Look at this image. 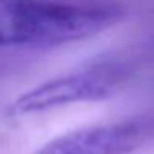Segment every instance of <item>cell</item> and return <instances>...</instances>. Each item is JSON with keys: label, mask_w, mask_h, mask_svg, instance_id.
Masks as SVG:
<instances>
[{"label": "cell", "mask_w": 154, "mask_h": 154, "mask_svg": "<svg viewBox=\"0 0 154 154\" xmlns=\"http://www.w3.org/2000/svg\"><path fill=\"white\" fill-rule=\"evenodd\" d=\"M119 10L55 0H0V48H53L113 27Z\"/></svg>", "instance_id": "6da1fadb"}, {"label": "cell", "mask_w": 154, "mask_h": 154, "mask_svg": "<svg viewBox=\"0 0 154 154\" xmlns=\"http://www.w3.org/2000/svg\"><path fill=\"white\" fill-rule=\"evenodd\" d=\"M124 78L116 65H90L48 80L25 91L8 108L12 116H30L76 103L100 101L111 96Z\"/></svg>", "instance_id": "7a4b0ae2"}, {"label": "cell", "mask_w": 154, "mask_h": 154, "mask_svg": "<svg viewBox=\"0 0 154 154\" xmlns=\"http://www.w3.org/2000/svg\"><path fill=\"white\" fill-rule=\"evenodd\" d=\"M154 141V111L90 126L48 141L35 154H133Z\"/></svg>", "instance_id": "3957f363"}]
</instances>
